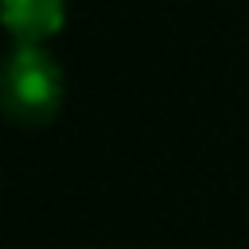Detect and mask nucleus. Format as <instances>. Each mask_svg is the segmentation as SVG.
I'll return each mask as SVG.
<instances>
[{
	"label": "nucleus",
	"mask_w": 249,
	"mask_h": 249,
	"mask_svg": "<svg viewBox=\"0 0 249 249\" xmlns=\"http://www.w3.org/2000/svg\"><path fill=\"white\" fill-rule=\"evenodd\" d=\"M66 74L47 47L12 43L0 74V101L16 124H47L62 109Z\"/></svg>",
	"instance_id": "obj_1"
},
{
	"label": "nucleus",
	"mask_w": 249,
	"mask_h": 249,
	"mask_svg": "<svg viewBox=\"0 0 249 249\" xmlns=\"http://www.w3.org/2000/svg\"><path fill=\"white\" fill-rule=\"evenodd\" d=\"M0 8L12 43L27 47H47L66 23V0H0Z\"/></svg>",
	"instance_id": "obj_2"
}]
</instances>
